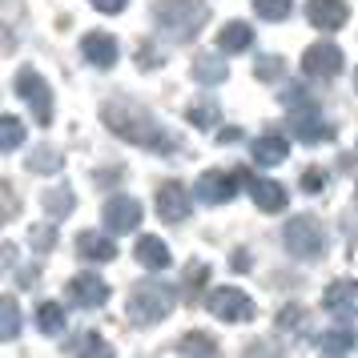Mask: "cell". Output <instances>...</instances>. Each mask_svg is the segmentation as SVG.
<instances>
[{
	"mask_svg": "<svg viewBox=\"0 0 358 358\" xmlns=\"http://www.w3.org/2000/svg\"><path fill=\"white\" fill-rule=\"evenodd\" d=\"M105 121H109V129H117L125 141H137V145L153 149V153H169V133H162L153 121H149L137 105H105Z\"/></svg>",
	"mask_w": 358,
	"mask_h": 358,
	"instance_id": "6da1fadb",
	"label": "cell"
},
{
	"mask_svg": "<svg viewBox=\"0 0 358 358\" xmlns=\"http://www.w3.org/2000/svg\"><path fill=\"white\" fill-rule=\"evenodd\" d=\"M173 298H178L173 286H165V282H141V286H133L129 302H125V314H129L133 326H153L173 310Z\"/></svg>",
	"mask_w": 358,
	"mask_h": 358,
	"instance_id": "7a4b0ae2",
	"label": "cell"
},
{
	"mask_svg": "<svg viewBox=\"0 0 358 358\" xmlns=\"http://www.w3.org/2000/svg\"><path fill=\"white\" fill-rule=\"evenodd\" d=\"M286 109H290V129L298 141L306 145H318V141H330L334 129L322 121V113L314 109V101L302 93V89H286Z\"/></svg>",
	"mask_w": 358,
	"mask_h": 358,
	"instance_id": "3957f363",
	"label": "cell"
},
{
	"mask_svg": "<svg viewBox=\"0 0 358 358\" xmlns=\"http://www.w3.org/2000/svg\"><path fill=\"white\" fill-rule=\"evenodd\" d=\"M282 234H286V250H290V254H298V258H318V254L326 250L322 222H318V217H310V213L290 217V226L282 229Z\"/></svg>",
	"mask_w": 358,
	"mask_h": 358,
	"instance_id": "277c9868",
	"label": "cell"
},
{
	"mask_svg": "<svg viewBox=\"0 0 358 358\" xmlns=\"http://www.w3.org/2000/svg\"><path fill=\"white\" fill-rule=\"evenodd\" d=\"M245 181L242 169H210V173H201L194 185V194L201 197V201H210V206H222V201H234V194H238V185Z\"/></svg>",
	"mask_w": 358,
	"mask_h": 358,
	"instance_id": "5b68a950",
	"label": "cell"
},
{
	"mask_svg": "<svg viewBox=\"0 0 358 358\" xmlns=\"http://www.w3.org/2000/svg\"><path fill=\"white\" fill-rule=\"evenodd\" d=\"M13 89L36 109V121H41V125H52V93H49V85H45V77H41L36 69H20Z\"/></svg>",
	"mask_w": 358,
	"mask_h": 358,
	"instance_id": "8992f818",
	"label": "cell"
},
{
	"mask_svg": "<svg viewBox=\"0 0 358 358\" xmlns=\"http://www.w3.org/2000/svg\"><path fill=\"white\" fill-rule=\"evenodd\" d=\"M206 310H210L213 318H222V322H250V318H254V302H250L242 290H234V286L210 290Z\"/></svg>",
	"mask_w": 358,
	"mask_h": 358,
	"instance_id": "52a82bcc",
	"label": "cell"
},
{
	"mask_svg": "<svg viewBox=\"0 0 358 358\" xmlns=\"http://www.w3.org/2000/svg\"><path fill=\"white\" fill-rule=\"evenodd\" d=\"M322 306H326V314H334L338 322L358 318V282L355 278H338V282H330L326 294H322Z\"/></svg>",
	"mask_w": 358,
	"mask_h": 358,
	"instance_id": "ba28073f",
	"label": "cell"
},
{
	"mask_svg": "<svg viewBox=\"0 0 358 358\" xmlns=\"http://www.w3.org/2000/svg\"><path fill=\"white\" fill-rule=\"evenodd\" d=\"M302 73L306 77H338L342 73V49L334 41H318L302 52Z\"/></svg>",
	"mask_w": 358,
	"mask_h": 358,
	"instance_id": "9c48e42d",
	"label": "cell"
},
{
	"mask_svg": "<svg viewBox=\"0 0 358 358\" xmlns=\"http://www.w3.org/2000/svg\"><path fill=\"white\" fill-rule=\"evenodd\" d=\"M189 189L181 185V181H165L162 189H157V217L162 222H185L189 217Z\"/></svg>",
	"mask_w": 358,
	"mask_h": 358,
	"instance_id": "30bf717a",
	"label": "cell"
},
{
	"mask_svg": "<svg viewBox=\"0 0 358 358\" xmlns=\"http://www.w3.org/2000/svg\"><path fill=\"white\" fill-rule=\"evenodd\" d=\"M141 226V206L133 201V197H109L105 201V229H113V234H129V229Z\"/></svg>",
	"mask_w": 358,
	"mask_h": 358,
	"instance_id": "8fae6325",
	"label": "cell"
},
{
	"mask_svg": "<svg viewBox=\"0 0 358 358\" xmlns=\"http://www.w3.org/2000/svg\"><path fill=\"white\" fill-rule=\"evenodd\" d=\"M306 17L314 29H322V33H334L346 24L350 17V8H346V0H310L306 4Z\"/></svg>",
	"mask_w": 358,
	"mask_h": 358,
	"instance_id": "7c38bea8",
	"label": "cell"
},
{
	"mask_svg": "<svg viewBox=\"0 0 358 358\" xmlns=\"http://www.w3.org/2000/svg\"><path fill=\"white\" fill-rule=\"evenodd\" d=\"M69 298H73L81 310H93V306H105L109 286H105L97 274H77L73 282H69Z\"/></svg>",
	"mask_w": 358,
	"mask_h": 358,
	"instance_id": "4fadbf2b",
	"label": "cell"
},
{
	"mask_svg": "<svg viewBox=\"0 0 358 358\" xmlns=\"http://www.w3.org/2000/svg\"><path fill=\"white\" fill-rule=\"evenodd\" d=\"M81 52H85V61L97 65V69H113L117 65V41L109 33H89L81 41Z\"/></svg>",
	"mask_w": 358,
	"mask_h": 358,
	"instance_id": "5bb4252c",
	"label": "cell"
},
{
	"mask_svg": "<svg viewBox=\"0 0 358 358\" xmlns=\"http://www.w3.org/2000/svg\"><path fill=\"white\" fill-rule=\"evenodd\" d=\"M286 153H290V137H282V133H262L258 141H254V162L258 165H278L286 162Z\"/></svg>",
	"mask_w": 358,
	"mask_h": 358,
	"instance_id": "9a60e30c",
	"label": "cell"
},
{
	"mask_svg": "<svg viewBox=\"0 0 358 358\" xmlns=\"http://www.w3.org/2000/svg\"><path fill=\"white\" fill-rule=\"evenodd\" d=\"M250 197H254L266 213H278L282 206H286V189H282L278 181H270V178H254L250 181Z\"/></svg>",
	"mask_w": 358,
	"mask_h": 358,
	"instance_id": "2e32d148",
	"label": "cell"
},
{
	"mask_svg": "<svg viewBox=\"0 0 358 358\" xmlns=\"http://www.w3.org/2000/svg\"><path fill=\"white\" fill-rule=\"evenodd\" d=\"M77 254H81L85 262H113L117 245H113V238H105V234H81V238H77Z\"/></svg>",
	"mask_w": 358,
	"mask_h": 358,
	"instance_id": "e0dca14e",
	"label": "cell"
},
{
	"mask_svg": "<svg viewBox=\"0 0 358 358\" xmlns=\"http://www.w3.org/2000/svg\"><path fill=\"white\" fill-rule=\"evenodd\" d=\"M254 41V29L245 20H229L226 29L217 33V52H245Z\"/></svg>",
	"mask_w": 358,
	"mask_h": 358,
	"instance_id": "ac0fdd59",
	"label": "cell"
},
{
	"mask_svg": "<svg viewBox=\"0 0 358 358\" xmlns=\"http://www.w3.org/2000/svg\"><path fill=\"white\" fill-rule=\"evenodd\" d=\"M133 254H137V262H141L145 270H165V266H169V245H165L162 238H141Z\"/></svg>",
	"mask_w": 358,
	"mask_h": 358,
	"instance_id": "d6986e66",
	"label": "cell"
},
{
	"mask_svg": "<svg viewBox=\"0 0 358 358\" xmlns=\"http://www.w3.org/2000/svg\"><path fill=\"white\" fill-rule=\"evenodd\" d=\"M36 326H41L45 334H61V330H65V306H61V302H41Z\"/></svg>",
	"mask_w": 358,
	"mask_h": 358,
	"instance_id": "ffe728a7",
	"label": "cell"
},
{
	"mask_svg": "<svg viewBox=\"0 0 358 358\" xmlns=\"http://www.w3.org/2000/svg\"><path fill=\"white\" fill-rule=\"evenodd\" d=\"M194 77L201 85H217V81H226V65L217 57H194Z\"/></svg>",
	"mask_w": 358,
	"mask_h": 358,
	"instance_id": "44dd1931",
	"label": "cell"
},
{
	"mask_svg": "<svg viewBox=\"0 0 358 358\" xmlns=\"http://www.w3.org/2000/svg\"><path fill=\"white\" fill-rule=\"evenodd\" d=\"M318 350L326 355H346V350H355V330H330L318 338Z\"/></svg>",
	"mask_w": 358,
	"mask_h": 358,
	"instance_id": "7402d4cb",
	"label": "cell"
},
{
	"mask_svg": "<svg viewBox=\"0 0 358 358\" xmlns=\"http://www.w3.org/2000/svg\"><path fill=\"white\" fill-rule=\"evenodd\" d=\"M254 13L262 20H286L294 13V0H254Z\"/></svg>",
	"mask_w": 358,
	"mask_h": 358,
	"instance_id": "603a6c76",
	"label": "cell"
},
{
	"mask_svg": "<svg viewBox=\"0 0 358 358\" xmlns=\"http://www.w3.org/2000/svg\"><path fill=\"white\" fill-rule=\"evenodd\" d=\"M20 330V310H17V298H0V334L13 338Z\"/></svg>",
	"mask_w": 358,
	"mask_h": 358,
	"instance_id": "cb8c5ba5",
	"label": "cell"
},
{
	"mask_svg": "<svg viewBox=\"0 0 358 358\" xmlns=\"http://www.w3.org/2000/svg\"><path fill=\"white\" fill-rule=\"evenodd\" d=\"M181 355H217V342L206 338V334H185V338L178 342Z\"/></svg>",
	"mask_w": 358,
	"mask_h": 358,
	"instance_id": "d4e9b609",
	"label": "cell"
},
{
	"mask_svg": "<svg viewBox=\"0 0 358 358\" xmlns=\"http://www.w3.org/2000/svg\"><path fill=\"white\" fill-rule=\"evenodd\" d=\"M24 141V125H20L17 117H4V125H0V145L4 149H17Z\"/></svg>",
	"mask_w": 358,
	"mask_h": 358,
	"instance_id": "484cf974",
	"label": "cell"
},
{
	"mask_svg": "<svg viewBox=\"0 0 358 358\" xmlns=\"http://www.w3.org/2000/svg\"><path fill=\"white\" fill-rule=\"evenodd\" d=\"M189 125H197V129H210L213 121H217V105H213V101H201V105H197V109H189Z\"/></svg>",
	"mask_w": 358,
	"mask_h": 358,
	"instance_id": "4316f807",
	"label": "cell"
},
{
	"mask_svg": "<svg viewBox=\"0 0 358 358\" xmlns=\"http://www.w3.org/2000/svg\"><path fill=\"white\" fill-rule=\"evenodd\" d=\"M45 210H49L52 217L69 213L73 210V194H69V189H52V194H45Z\"/></svg>",
	"mask_w": 358,
	"mask_h": 358,
	"instance_id": "83f0119b",
	"label": "cell"
},
{
	"mask_svg": "<svg viewBox=\"0 0 358 358\" xmlns=\"http://www.w3.org/2000/svg\"><path fill=\"white\" fill-rule=\"evenodd\" d=\"M206 278H210V270H206L201 262H189V270H185V290L197 294L201 286H206Z\"/></svg>",
	"mask_w": 358,
	"mask_h": 358,
	"instance_id": "f1b7e54d",
	"label": "cell"
},
{
	"mask_svg": "<svg viewBox=\"0 0 358 358\" xmlns=\"http://www.w3.org/2000/svg\"><path fill=\"white\" fill-rule=\"evenodd\" d=\"M302 189H310V194H318V189H326V169H318V165H310L306 173H302Z\"/></svg>",
	"mask_w": 358,
	"mask_h": 358,
	"instance_id": "f546056e",
	"label": "cell"
},
{
	"mask_svg": "<svg viewBox=\"0 0 358 358\" xmlns=\"http://www.w3.org/2000/svg\"><path fill=\"white\" fill-rule=\"evenodd\" d=\"M278 69H282V61H278V57H266V61H258V77L262 81H274Z\"/></svg>",
	"mask_w": 358,
	"mask_h": 358,
	"instance_id": "4dcf8cb0",
	"label": "cell"
},
{
	"mask_svg": "<svg viewBox=\"0 0 358 358\" xmlns=\"http://www.w3.org/2000/svg\"><path fill=\"white\" fill-rule=\"evenodd\" d=\"M69 350H109V346H105L97 334H85V338H77L73 346H69Z\"/></svg>",
	"mask_w": 358,
	"mask_h": 358,
	"instance_id": "1f68e13d",
	"label": "cell"
},
{
	"mask_svg": "<svg viewBox=\"0 0 358 358\" xmlns=\"http://www.w3.org/2000/svg\"><path fill=\"white\" fill-rule=\"evenodd\" d=\"M36 173H52V165H57V153H36ZM33 165H29V169H33Z\"/></svg>",
	"mask_w": 358,
	"mask_h": 358,
	"instance_id": "d6a6232c",
	"label": "cell"
},
{
	"mask_svg": "<svg viewBox=\"0 0 358 358\" xmlns=\"http://www.w3.org/2000/svg\"><path fill=\"white\" fill-rule=\"evenodd\" d=\"M93 4H97L101 13H109V17H113V13H121V8H125V0H93Z\"/></svg>",
	"mask_w": 358,
	"mask_h": 358,
	"instance_id": "836d02e7",
	"label": "cell"
},
{
	"mask_svg": "<svg viewBox=\"0 0 358 358\" xmlns=\"http://www.w3.org/2000/svg\"><path fill=\"white\" fill-rule=\"evenodd\" d=\"M238 137H242V129H222V133H217V141H222V145H229V141H238Z\"/></svg>",
	"mask_w": 358,
	"mask_h": 358,
	"instance_id": "e575fe53",
	"label": "cell"
},
{
	"mask_svg": "<svg viewBox=\"0 0 358 358\" xmlns=\"http://www.w3.org/2000/svg\"><path fill=\"white\" fill-rule=\"evenodd\" d=\"M355 89H358V69H355Z\"/></svg>",
	"mask_w": 358,
	"mask_h": 358,
	"instance_id": "d590c367",
	"label": "cell"
}]
</instances>
